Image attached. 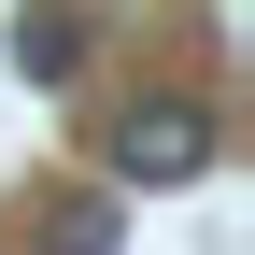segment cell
<instances>
[{"mask_svg": "<svg viewBox=\"0 0 255 255\" xmlns=\"http://www.w3.org/2000/svg\"><path fill=\"white\" fill-rule=\"evenodd\" d=\"M114 170H128V184H199V170H213V114H199V100H142V114L114 128Z\"/></svg>", "mask_w": 255, "mask_h": 255, "instance_id": "1", "label": "cell"}, {"mask_svg": "<svg viewBox=\"0 0 255 255\" xmlns=\"http://www.w3.org/2000/svg\"><path fill=\"white\" fill-rule=\"evenodd\" d=\"M71 57H85V43H71V14H14V71H43V85H57Z\"/></svg>", "mask_w": 255, "mask_h": 255, "instance_id": "2", "label": "cell"}]
</instances>
